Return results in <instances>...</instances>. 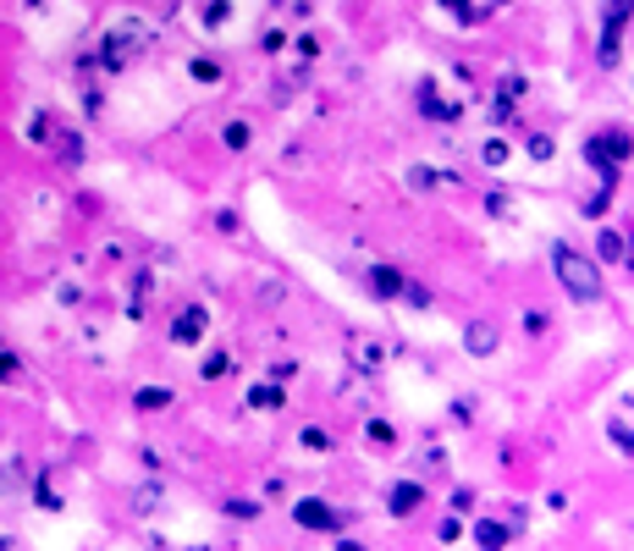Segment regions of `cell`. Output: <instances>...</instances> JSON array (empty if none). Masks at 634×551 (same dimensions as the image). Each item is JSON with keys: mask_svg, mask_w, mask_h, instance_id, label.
Here are the masks:
<instances>
[{"mask_svg": "<svg viewBox=\"0 0 634 551\" xmlns=\"http://www.w3.org/2000/svg\"><path fill=\"white\" fill-rule=\"evenodd\" d=\"M551 270H557L562 293H569L574 304H596V298H601V270H596V259H585L580 248L557 243V248H551Z\"/></svg>", "mask_w": 634, "mask_h": 551, "instance_id": "1", "label": "cell"}, {"mask_svg": "<svg viewBox=\"0 0 634 551\" xmlns=\"http://www.w3.org/2000/svg\"><path fill=\"white\" fill-rule=\"evenodd\" d=\"M629 155H634V138L623 127H601V132L585 138V166L601 177V188H618V171H623Z\"/></svg>", "mask_w": 634, "mask_h": 551, "instance_id": "2", "label": "cell"}, {"mask_svg": "<svg viewBox=\"0 0 634 551\" xmlns=\"http://www.w3.org/2000/svg\"><path fill=\"white\" fill-rule=\"evenodd\" d=\"M150 44V28L144 23H127V28H116V34H105V44L89 55V66H105V72H122V66Z\"/></svg>", "mask_w": 634, "mask_h": 551, "instance_id": "3", "label": "cell"}, {"mask_svg": "<svg viewBox=\"0 0 634 551\" xmlns=\"http://www.w3.org/2000/svg\"><path fill=\"white\" fill-rule=\"evenodd\" d=\"M293 524H298V529H309V535H337V529H342L337 508H331V502H320V497H304V502L293 508Z\"/></svg>", "mask_w": 634, "mask_h": 551, "instance_id": "4", "label": "cell"}, {"mask_svg": "<svg viewBox=\"0 0 634 551\" xmlns=\"http://www.w3.org/2000/svg\"><path fill=\"white\" fill-rule=\"evenodd\" d=\"M204 331H210V309H204V304H188V309L171 320V342H177V348H199Z\"/></svg>", "mask_w": 634, "mask_h": 551, "instance_id": "5", "label": "cell"}, {"mask_svg": "<svg viewBox=\"0 0 634 551\" xmlns=\"http://www.w3.org/2000/svg\"><path fill=\"white\" fill-rule=\"evenodd\" d=\"M370 293H376L381 304H397V298L408 293V276H403L397 265H386V259H376V265H370Z\"/></svg>", "mask_w": 634, "mask_h": 551, "instance_id": "6", "label": "cell"}, {"mask_svg": "<svg viewBox=\"0 0 634 551\" xmlns=\"http://www.w3.org/2000/svg\"><path fill=\"white\" fill-rule=\"evenodd\" d=\"M502 6H508V0H442V12H453L463 28H480L485 17H497Z\"/></svg>", "mask_w": 634, "mask_h": 551, "instance_id": "7", "label": "cell"}, {"mask_svg": "<svg viewBox=\"0 0 634 551\" xmlns=\"http://www.w3.org/2000/svg\"><path fill=\"white\" fill-rule=\"evenodd\" d=\"M419 111H425L431 121H442V127H453V121L463 116L453 100H442V94H436V78H425V83H419Z\"/></svg>", "mask_w": 634, "mask_h": 551, "instance_id": "8", "label": "cell"}, {"mask_svg": "<svg viewBox=\"0 0 634 551\" xmlns=\"http://www.w3.org/2000/svg\"><path fill=\"white\" fill-rule=\"evenodd\" d=\"M419 502H425V486H419V479H397V486L386 491V508H392V518H408V513H419Z\"/></svg>", "mask_w": 634, "mask_h": 551, "instance_id": "9", "label": "cell"}, {"mask_svg": "<svg viewBox=\"0 0 634 551\" xmlns=\"http://www.w3.org/2000/svg\"><path fill=\"white\" fill-rule=\"evenodd\" d=\"M497 342H502L497 325H485V320H474V325L463 331V348H469L474 359H491V353H497Z\"/></svg>", "mask_w": 634, "mask_h": 551, "instance_id": "10", "label": "cell"}, {"mask_svg": "<svg viewBox=\"0 0 634 551\" xmlns=\"http://www.w3.org/2000/svg\"><path fill=\"white\" fill-rule=\"evenodd\" d=\"M281 402H288V392H281L276 381H259V386H249V408H259V413H276Z\"/></svg>", "mask_w": 634, "mask_h": 551, "instance_id": "11", "label": "cell"}, {"mask_svg": "<svg viewBox=\"0 0 634 551\" xmlns=\"http://www.w3.org/2000/svg\"><path fill=\"white\" fill-rule=\"evenodd\" d=\"M618 55H623V28L601 23V44H596V61H601L607 72H612V66H618Z\"/></svg>", "mask_w": 634, "mask_h": 551, "instance_id": "12", "label": "cell"}, {"mask_svg": "<svg viewBox=\"0 0 634 551\" xmlns=\"http://www.w3.org/2000/svg\"><path fill=\"white\" fill-rule=\"evenodd\" d=\"M596 254H601L607 265H618V259H629V237L612 232V227H601V232H596Z\"/></svg>", "mask_w": 634, "mask_h": 551, "instance_id": "13", "label": "cell"}, {"mask_svg": "<svg viewBox=\"0 0 634 551\" xmlns=\"http://www.w3.org/2000/svg\"><path fill=\"white\" fill-rule=\"evenodd\" d=\"M171 386H138L132 392V408H144V413H161V408H171Z\"/></svg>", "mask_w": 634, "mask_h": 551, "instance_id": "14", "label": "cell"}, {"mask_svg": "<svg viewBox=\"0 0 634 551\" xmlns=\"http://www.w3.org/2000/svg\"><path fill=\"white\" fill-rule=\"evenodd\" d=\"M50 144L61 150V160H66V166H78V160H83V138H78V127H55Z\"/></svg>", "mask_w": 634, "mask_h": 551, "instance_id": "15", "label": "cell"}, {"mask_svg": "<svg viewBox=\"0 0 634 551\" xmlns=\"http://www.w3.org/2000/svg\"><path fill=\"white\" fill-rule=\"evenodd\" d=\"M474 540H480V546H491V551H497V546H508V540H513V524H497V518H480V524H474Z\"/></svg>", "mask_w": 634, "mask_h": 551, "instance_id": "16", "label": "cell"}, {"mask_svg": "<svg viewBox=\"0 0 634 551\" xmlns=\"http://www.w3.org/2000/svg\"><path fill=\"white\" fill-rule=\"evenodd\" d=\"M199 375H204V381H221V375H232V353H210V359L199 364Z\"/></svg>", "mask_w": 634, "mask_h": 551, "instance_id": "17", "label": "cell"}, {"mask_svg": "<svg viewBox=\"0 0 634 551\" xmlns=\"http://www.w3.org/2000/svg\"><path fill=\"white\" fill-rule=\"evenodd\" d=\"M634 17V0H607V6H601V23H612V28H623Z\"/></svg>", "mask_w": 634, "mask_h": 551, "instance_id": "18", "label": "cell"}, {"mask_svg": "<svg viewBox=\"0 0 634 551\" xmlns=\"http://www.w3.org/2000/svg\"><path fill=\"white\" fill-rule=\"evenodd\" d=\"M55 127H61L55 116H34V121H28V144H50V138H55Z\"/></svg>", "mask_w": 634, "mask_h": 551, "instance_id": "19", "label": "cell"}, {"mask_svg": "<svg viewBox=\"0 0 634 551\" xmlns=\"http://www.w3.org/2000/svg\"><path fill=\"white\" fill-rule=\"evenodd\" d=\"M232 23V0H210L204 6V28H227Z\"/></svg>", "mask_w": 634, "mask_h": 551, "instance_id": "20", "label": "cell"}, {"mask_svg": "<svg viewBox=\"0 0 634 551\" xmlns=\"http://www.w3.org/2000/svg\"><path fill=\"white\" fill-rule=\"evenodd\" d=\"M298 441H304L309 452H331V436H326L320 425H304V430H298Z\"/></svg>", "mask_w": 634, "mask_h": 551, "instance_id": "21", "label": "cell"}, {"mask_svg": "<svg viewBox=\"0 0 634 551\" xmlns=\"http://www.w3.org/2000/svg\"><path fill=\"white\" fill-rule=\"evenodd\" d=\"M524 150H530L535 160H551V150H557V144H551V132H530V138H524Z\"/></svg>", "mask_w": 634, "mask_h": 551, "instance_id": "22", "label": "cell"}, {"mask_svg": "<svg viewBox=\"0 0 634 551\" xmlns=\"http://www.w3.org/2000/svg\"><path fill=\"white\" fill-rule=\"evenodd\" d=\"M365 436H370L376 447H397V430H392L386 420H370V430H365Z\"/></svg>", "mask_w": 634, "mask_h": 551, "instance_id": "23", "label": "cell"}, {"mask_svg": "<svg viewBox=\"0 0 634 551\" xmlns=\"http://www.w3.org/2000/svg\"><path fill=\"white\" fill-rule=\"evenodd\" d=\"M227 150H249V121H227Z\"/></svg>", "mask_w": 634, "mask_h": 551, "instance_id": "24", "label": "cell"}, {"mask_svg": "<svg viewBox=\"0 0 634 551\" xmlns=\"http://www.w3.org/2000/svg\"><path fill=\"white\" fill-rule=\"evenodd\" d=\"M188 72H193L199 83H221V72H216V61H204V55H199V61H188Z\"/></svg>", "mask_w": 634, "mask_h": 551, "instance_id": "25", "label": "cell"}, {"mask_svg": "<svg viewBox=\"0 0 634 551\" xmlns=\"http://www.w3.org/2000/svg\"><path fill=\"white\" fill-rule=\"evenodd\" d=\"M480 160H485V166H502V160H508V144H502V138H485Z\"/></svg>", "mask_w": 634, "mask_h": 551, "instance_id": "26", "label": "cell"}, {"mask_svg": "<svg viewBox=\"0 0 634 551\" xmlns=\"http://www.w3.org/2000/svg\"><path fill=\"white\" fill-rule=\"evenodd\" d=\"M612 447L634 458V425H618V420H612Z\"/></svg>", "mask_w": 634, "mask_h": 551, "instance_id": "27", "label": "cell"}, {"mask_svg": "<svg viewBox=\"0 0 634 551\" xmlns=\"http://www.w3.org/2000/svg\"><path fill=\"white\" fill-rule=\"evenodd\" d=\"M408 182H414V188H436V182H442V171H436V166H414V171H408Z\"/></svg>", "mask_w": 634, "mask_h": 551, "instance_id": "28", "label": "cell"}, {"mask_svg": "<svg viewBox=\"0 0 634 551\" xmlns=\"http://www.w3.org/2000/svg\"><path fill=\"white\" fill-rule=\"evenodd\" d=\"M17 486H23V463H6V469H0V491H6V497H12Z\"/></svg>", "mask_w": 634, "mask_h": 551, "instance_id": "29", "label": "cell"}, {"mask_svg": "<svg viewBox=\"0 0 634 551\" xmlns=\"http://www.w3.org/2000/svg\"><path fill=\"white\" fill-rule=\"evenodd\" d=\"M34 502H39V508H61V491H55V486H44V479H39V486H34Z\"/></svg>", "mask_w": 634, "mask_h": 551, "instance_id": "30", "label": "cell"}, {"mask_svg": "<svg viewBox=\"0 0 634 551\" xmlns=\"http://www.w3.org/2000/svg\"><path fill=\"white\" fill-rule=\"evenodd\" d=\"M458 535H463V518H442L436 524V540H458Z\"/></svg>", "mask_w": 634, "mask_h": 551, "instance_id": "31", "label": "cell"}, {"mask_svg": "<svg viewBox=\"0 0 634 551\" xmlns=\"http://www.w3.org/2000/svg\"><path fill=\"white\" fill-rule=\"evenodd\" d=\"M403 298H408L414 309H431V293H425V287H414V282H408V293H403Z\"/></svg>", "mask_w": 634, "mask_h": 551, "instance_id": "32", "label": "cell"}, {"mask_svg": "<svg viewBox=\"0 0 634 551\" xmlns=\"http://www.w3.org/2000/svg\"><path fill=\"white\" fill-rule=\"evenodd\" d=\"M227 513H232V518H259V508H254V502H227Z\"/></svg>", "mask_w": 634, "mask_h": 551, "instance_id": "33", "label": "cell"}, {"mask_svg": "<svg viewBox=\"0 0 634 551\" xmlns=\"http://www.w3.org/2000/svg\"><path fill=\"white\" fill-rule=\"evenodd\" d=\"M12 375H17V359H12V353H0V381H12Z\"/></svg>", "mask_w": 634, "mask_h": 551, "instance_id": "34", "label": "cell"}, {"mask_svg": "<svg viewBox=\"0 0 634 551\" xmlns=\"http://www.w3.org/2000/svg\"><path fill=\"white\" fill-rule=\"evenodd\" d=\"M629 265H634V237H629Z\"/></svg>", "mask_w": 634, "mask_h": 551, "instance_id": "35", "label": "cell"}]
</instances>
